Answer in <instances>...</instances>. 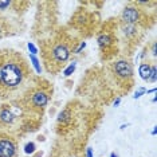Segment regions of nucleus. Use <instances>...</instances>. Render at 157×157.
Here are the masks:
<instances>
[{"instance_id": "obj_2", "label": "nucleus", "mask_w": 157, "mask_h": 157, "mask_svg": "<svg viewBox=\"0 0 157 157\" xmlns=\"http://www.w3.org/2000/svg\"><path fill=\"white\" fill-rule=\"evenodd\" d=\"M113 70L116 73V75L121 79H129V78L133 77V66H132L130 62H128L125 59H120L117 62H114Z\"/></svg>"}, {"instance_id": "obj_20", "label": "nucleus", "mask_w": 157, "mask_h": 157, "mask_svg": "<svg viewBox=\"0 0 157 157\" xmlns=\"http://www.w3.org/2000/svg\"><path fill=\"white\" fill-rule=\"evenodd\" d=\"M93 156H94V153H93V148L89 146V148L86 149V152H85V157H93Z\"/></svg>"}, {"instance_id": "obj_19", "label": "nucleus", "mask_w": 157, "mask_h": 157, "mask_svg": "<svg viewBox=\"0 0 157 157\" xmlns=\"http://www.w3.org/2000/svg\"><path fill=\"white\" fill-rule=\"evenodd\" d=\"M10 6H11V2H8V0H0V11H4Z\"/></svg>"}, {"instance_id": "obj_23", "label": "nucleus", "mask_w": 157, "mask_h": 157, "mask_svg": "<svg viewBox=\"0 0 157 157\" xmlns=\"http://www.w3.org/2000/svg\"><path fill=\"white\" fill-rule=\"evenodd\" d=\"M152 54L156 56V54H157V51H156V43H153V46H152Z\"/></svg>"}, {"instance_id": "obj_16", "label": "nucleus", "mask_w": 157, "mask_h": 157, "mask_svg": "<svg viewBox=\"0 0 157 157\" xmlns=\"http://www.w3.org/2000/svg\"><path fill=\"white\" fill-rule=\"evenodd\" d=\"M27 48H28V51L31 52V55H36L38 54V47L33 43V42H28V43H27Z\"/></svg>"}, {"instance_id": "obj_8", "label": "nucleus", "mask_w": 157, "mask_h": 157, "mask_svg": "<svg viewBox=\"0 0 157 157\" xmlns=\"http://www.w3.org/2000/svg\"><path fill=\"white\" fill-rule=\"evenodd\" d=\"M151 70H152V65L149 62H142L140 67H138V74L144 81H148L149 75H151Z\"/></svg>"}, {"instance_id": "obj_7", "label": "nucleus", "mask_w": 157, "mask_h": 157, "mask_svg": "<svg viewBox=\"0 0 157 157\" xmlns=\"http://www.w3.org/2000/svg\"><path fill=\"white\" fill-rule=\"evenodd\" d=\"M16 116L13 114L8 108H3L0 109V124L4 125H11L13 121H15Z\"/></svg>"}, {"instance_id": "obj_11", "label": "nucleus", "mask_w": 157, "mask_h": 157, "mask_svg": "<svg viewBox=\"0 0 157 157\" xmlns=\"http://www.w3.org/2000/svg\"><path fill=\"white\" fill-rule=\"evenodd\" d=\"M122 31L126 36H134L137 34V28H136V24H126V26L122 27Z\"/></svg>"}, {"instance_id": "obj_3", "label": "nucleus", "mask_w": 157, "mask_h": 157, "mask_svg": "<svg viewBox=\"0 0 157 157\" xmlns=\"http://www.w3.org/2000/svg\"><path fill=\"white\" fill-rule=\"evenodd\" d=\"M17 146L11 137L0 138V157H16Z\"/></svg>"}, {"instance_id": "obj_10", "label": "nucleus", "mask_w": 157, "mask_h": 157, "mask_svg": "<svg viewBox=\"0 0 157 157\" xmlns=\"http://www.w3.org/2000/svg\"><path fill=\"white\" fill-rule=\"evenodd\" d=\"M71 118V112H70V109H65V110H62V112L59 113V116H58V122L59 124H67L70 121Z\"/></svg>"}, {"instance_id": "obj_12", "label": "nucleus", "mask_w": 157, "mask_h": 157, "mask_svg": "<svg viewBox=\"0 0 157 157\" xmlns=\"http://www.w3.org/2000/svg\"><path fill=\"white\" fill-rule=\"evenodd\" d=\"M30 62L33 63L35 71H36L38 74H40L42 73V66H40V60L36 58V55H30Z\"/></svg>"}, {"instance_id": "obj_28", "label": "nucleus", "mask_w": 157, "mask_h": 157, "mask_svg": "<svg viewBox=\"0 0 157 157\" xmlns=\"http://www.w3.org/2000/svg\"><path fill=\"white\" fill-rule=\"evenodd\" d=\"M156 101H157V98L153 97V98H152V103H156Z\"/></svg>"}, {"instance_id": "obj_4", "label": "nucleus", "mask_w": 157, "mask_h": 157, "mask_svg": "<svg viewBox=\"0 0 157 157\" xmlns=\"http://www.w3.org/2000/svg\"><path fill=\"white\" fill-rule=\"evenodd\" d=\"M51 55L55 62L58 63H65L71 55V50L67 43H56L51 50Z\"/></svg>"}, {"instance_id": "obj_29", "label": "nucleus", "mask_w": 157, "mask_h": 157, "mask_svg": "<svg viewBox=\"0 0 157 157\" xmlns=\"http://www.w3.org/2000/svg\"><path fill=\"white\" fill-rule=\"evenodd\" d=\"M73 157H75V156H73Z\"/></svg>"}, {"instance_id": "obj_14", "label": "nucleus", "mask_w": 157, "mask_h": 157, "mask_svg": "<svg viewBox=\"0 0 157 157\" xmlns=\"http://www.w3.org/2000/svg\"><path fill=\"white\" fill-rule=\"evenodd\" d=\"M35 151H36V145H35V142L30 141L24 145V153H26V155H34Z\"/></svg>"}, {"instance_id": "obj_5", "label": "nucleus", "mask_w": 157, "mask_h": 157, "mask_svg": "<svg viewBox=\"0 0 157 157\" xmlns=\"http://www.w3.org/2000/svg\"><path fill=\"white\" fill-rule=\"evenodd\" d=\"M122 22L126 24H136L140 20V10L136 8V7H125L124 11H122Z\"/></svg>"}, {"instance_id": "obj_22", "label": "nucleus", "mask_w": 157, "mask_h": 157, "mask_svg": "<svg viewBox=\"0 0 157 157\" xmlns=\"http://www.w3.org/2000/svg\"><path fill=\"white\" fill-rule=\"evenodd\" d=\"M156 91H157V89L153 87V89H149V90H146V94H155Z\"/></svg>"}, {"instance_id": "obj_26", "label": "nucleus", "mask_w": 157, "mask_h": 157, "mask_svg": "<svg viewBox=\"0 0 157 157\" xmlns=\"http://www.w3.org/2000/svg\"><path fill=\"white\" fill-rule=\"evenodd\" d=\"M126 126H128V124H126V125L124 124V125H121V128H120V129H121V130H124V129H126Z\"/></svg>"}, {"instance_id": "obj_25", "label": "nucleus", "mask_w": 157, "mask_h": 157, "mask_svg": "<svg viewBox=\"0 0 157 157\" xmlns=\"http://www.w3.org/2000/svg\"><path fill=\"white\" fill-rule=\"evenodd\" d=\"M109 157H120V156L117 155L116 152H112V153H110V156H109Z\"/></svg>"}, {"instance_id": "obj_18", "label": "nucleus", "mask_w": 157, "mask_h": 157, "mask_svg": "<svg viewBox=\"0 0 157 157\" xmlns=\"http://www.w3.org/2000/svg\"><path fill=\"white\" fill-rule=\"evenodd\" d=\"M144 94H146V89H144V87H140V89H138L137 91L134 93L133 98H134V99H138V98H141V97H142V95H144Z\"/></svg>"}, {"instance_id": "obj_6", "label": "nucleus", "mask_w": 157, "mask_h": 157, "mask_svg": "<svg viewBox=\"0 0 157 157\" xmlns=\"http://www.w3.org/2000/svg\"><path fill=\"white\" fill-rule=\"evenodd\" d=\"M48 101H50L48 94L43 90H36V91L33 93V95H31V103H33V106L36 109L46 108Z\"/></svg>"}, {"instance_id": "obj_15", "label": "nucleus", "mask_w": 157, "mask_h": 157, "mask_svg": "<svg viewBox=\"0 0 157 157\" xmlns=\"http://www.w3.org/2000/svg\"><path fill=\"white\" fill-rule=\"evenodd\" d=\"M157 79V67L156 65H152V70H151V75L148 78V82H152V83H155Z\"/></svg>"}, {"instance_id": "obj_21", "label": "nucleus", "mask_w": 157, "mask_h": 157, "mask_svg": "<svg viewBox=\"0 0 157 157\" xmlns=\"http://www.w3.org/2000/svg\"><path fill=\"white\" fill-rule=\"evenodd\" d=\"M120 103H121V97L116 98V101L113 102V106H114V108H117V106H120Z\"/></svg>"}, {"instance_id": "obj_24", "label": "nucleus", "mask_w": 157, "mask_h": 157, "mask_svg": "<svg viewBox=\"0 0 157 157\" xmlns=\"http://www.w3.org/2000/svg\"><path fill=\"white\" fill-rule=\"evenodd\" d=\"M156 133H157V126H153V129H152V132H151V134H152V136H156Z\"/></svg>"}, {"instance_id": "obj_27", "label": "nucleus", "mask_w": 157, "mask_h": 157, "mask_svg": "<svg viewBox=\"0 0 157 157\" xmlns=\"http://www.w3.org/2000/svg\"><path fill=\"white\" fill-rule=\"evenodd\" d=\"M0 85H2V66H0Z\"/></svg>"}, {"instance_id": "obj_17", "label": "nucleus", "mask_w": 157, "mask_h": 157, "mask_svg": "<svg viewBox=\"0 0 157 157\" xmlns=\"http://www.w3.org/2000/svg\"><path fill=\"white\" fill-rule=\"evenodd\" d=\"M86 42H79V44H78V47L74 50V54H81L82 51H83L85 48H86Z\"/></svg>"}, {"instance_id": "obj_9", "label": "nucleus", "mask_w": 157, "mask_h": 157, "mask_svg": "<svg viewBox=\"0 0 157 157\" xmlns=\"http://www.w3.org/2000/svg\"><path fill=\"white\" fill-rule=\"evenodd\" d=\"M97 42H98L99 47L108 48L109 46H112V43H113V38L110 36L109 34H101L98 36V39H97Z\"/></svg>"}, {"instance_id": "obj_13", "label": "nucleus", "mask_w": 157, "mask_h": 157, "mask_svg": "<svg viewBox=\"0 0 157 157\" xmlns=\"http://www.w3.org/2000/svg\"><path fill=\"white\" fill-rule=\"evenodd\" d=\"M75 69H77V60H73V62H71L70 65L65 69V71H63V75H65L66 78L70 77V75H73V73L75 71Z\"/></svg>"}, {"instance_id": "obj_1", "label": "nucleus", "mask_w": 157, "mask_h": 157, "mask_svg": "<svg viewBox=\"0 0 157 157\" xmlns=\"http://www.w3.org/2000/svg\"><path fill=\"white\" fill-rule=\"evenodd\" d=\"M24 71L22 63L16 60H6L2 63V85L6 89H15L23 81Z\"/></svg>"}]
</instances>
